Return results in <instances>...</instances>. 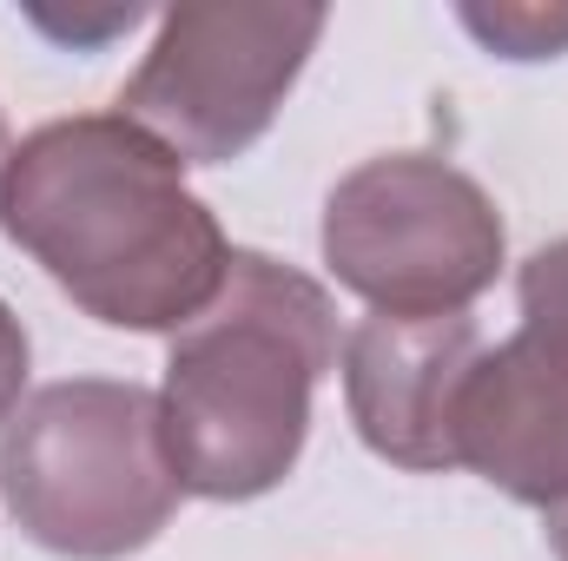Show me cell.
<instances>
[{
	"label": "cell",
	"mask_w": 568,
	"mask_h": 561,
	"mask_svg": "<svg viewBox=\"0 0 568 561\" xmlns=\"http://www.w3.org/2000/svg\"><path fill=\"white\" fill-rule=\"evenodd\" d=\"M483 357V330L476 317H390L371 310L344 350V410L357 422L364 449L410 469V476H443L456 469V442H449V417H456V390Z\"/></svg>",
	"instance_id": "6"
},
{
	"label": "cell",
	"mask_w": 568,
	"mask_h": 561,
	"mask_svg": "<svg viewBox=\"0 0 568 561\" xmlns=\"http://www.w3.org/2000/svg\"><path fill=\"white\" fill-rule=\"evenodd\" d=\"M324 272L390 317H463L509 265L496 198L436 152H377L324 198Z\"/></svg>",
	"instance_id": "4"
},
{
	"label": "cell",
	"mask_w": 568,
	"mask_h": 561,
	"mask_svg": "<svg viewBox=\"0 0 568 561\" xmlns=\"http://www.w3.org/2000/svg\"><path fill=\"white\" fill-rule=\"evenodd\" d=\"M456 469H476L509 502L549 516L568 502V377L523 337L483 344L456 390Z\"/></svg>",
	"instance_id": "7"
},
{
	"label": "cell",
	"mask_w": 568,
	"mask_h": 561,
	"mask_svg": "<svg viewBox=\"0 0 568 561\" xmlns=\"http://www.w3.org/2000/svg\"><path fill=\"white\" fill-rule=\"evenodd\" d=\"M331 290L272 252L232 245L219 297L172 337L159 436L185 496L258 502L304 456L311 397L337 370Z\"/></svg>",
	"instance_id": "2"
},
{
	"label": "cell",
	"mask_w": 568,
	"mask_h": 561,
	"mask_svg": "<svg viewBox=\"0 0 568 561\" xmlns=\"http://www.w3.org/2000/svg\"><path fill=\"white\" fill-rule=\"evenodd\" d=\"M516 304H523V344H536L568 377V238L542 245L516 272Z\"/></svg>",
	"instance_id": "8"
},
{
	"label": "cell",
	"mask_w": 568,
	"mask_h": 561,
	"mask_svg": "<svg viewBox=\"0 0 568 561\" xmlns=\"http://www.w3.org/2000/svg\"><path fill=\"white\" fill-rule=\"evenodd\" d=\"M456 20L503 60H556L568 53V7L542 0H503V7H456Z\"/></svg>",
	"instance_id": "9"
},
{
	"label": "cell",
	"mask_w": 568,
	"mask_h": 561,
	"mask_svg": "<svg viewBox=\"0 0 568 561\" xmlns=\"http://www.w3.org/2000/svg\"><path fill=\"white\" fill-rule=\"evenodd\" d=\"M0 496L27 542L67 561H126L179 509L159 390L133 377H60L0 429Z\"/></svg>",
	"instance_id": "3"
},
{
	"label": "cell",
	"mask_w": 568,
	"mask_h": 561,
	"mask_svg": "<svg viewBox=\"0 0 568 561\" xmlns=\"http://www.w3.org/2000/svg\"><path fill=\"white\" fill-rule=\"evenodd\" d=\"M7 159H13V140H7V113H0V172H7Z\"/></svg>",
	"instance_id": "12"
},
{
	"label": "cell",
	"mask_w": 568,
	"mask_h": 561,
	"mask_svg": "<svg viewBox=\"0 0 568 561\" xmlns=\"http://www.w3.org/2000/svg\"><path fill=\"white\" fill-rule=\"evenodd\" d=\"M317 0H192L159 13V33L120 86V113L179 165H232L272 133L311 47Z\"/></svg>",
	"instance_id": "5"
},
{
	"label": "cell",
	"mask_w": 568,
	"mask_h": 561,
	"mask_svg": "<svg viewBox=\"0 0 568 561\" xmlns=\"http://www.w3.org/2000/svg\"><path fill=\"white\" fill-rule=\"evenodd\" d=\"M542 536H549V549H556V561H568V502H562V509H549V516H542Z\"/></svg>",
	"instance_id": "11"
},
{
	"label": "cell",
	"mask_w": 568,
	"mask_h": 561,
	"mask_svg": "<svg viewBox=\"0 0 568 561\" xmlns=\"http://www.w3.org/2000/svg\"><path fill=\"white\" fill-rule=\"evenodd\" d=\"M0 232L106 330L179 337L232 272L225 225L179 152L120 106L47 120L13 145Z\"/></svg>",
	"instance_id": "1"
},
{
	"label": "cell",
	"mask_w": 568,
	"mask_h": 561,
	"mask_svg": "<svg viewBox=\"0 0 568 561\" xmlns=\"http://www.w3.org/2000/svg\"><path fill=\"white\" fill-rule=\"evenodd\" d=\"M27 370H33V344H27V324L13 317V304L0 297V429L20 417V397H27Z\"/></svg>",
	"instance_id": "10"
}]
</instances>
